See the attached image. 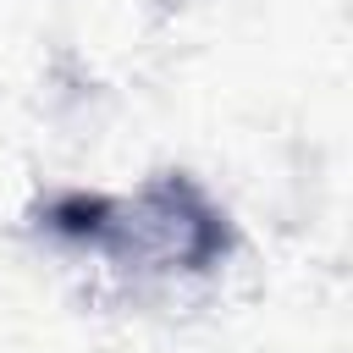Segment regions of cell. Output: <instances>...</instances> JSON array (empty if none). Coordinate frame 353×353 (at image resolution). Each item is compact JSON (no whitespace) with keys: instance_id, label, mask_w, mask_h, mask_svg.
Masks as SVG:
<instances>
[{"instance_id":"obj_1","label":"cell","mask_w":353,"mask_h":353,"mask_svg":"<svg viewBox=\"0 0 353 353\" xmlns=\"http://www.w3.org/2000/svg\"><path fill=\"white\" fill-rule=\"evenodd\" d=\"M50 226L94 248H121L132 237L138 254L165 265H204L221 254V215L176 176L143 188L138 199H61L50 210Z\"/></svg>"}]
</instances>
